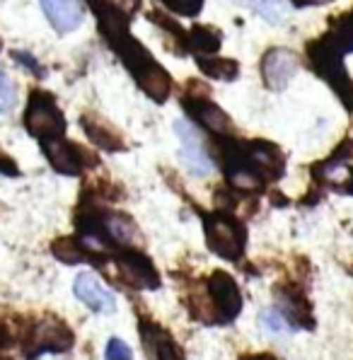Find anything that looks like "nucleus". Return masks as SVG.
<instances>
[{"label":"nucleus","instance_id":"5","mask_svg":"<svg viewBox=\"0 0 353 360\" xmlns=\"http://www.w3.org/2000/svg\"><path fill=\"white\" fill-rule=\"evenodd\" d=\"M206 292H208V300H211L213 312H216V319L220 324L233 322L237 314H240L242 297H240V290H237V283L233 281V276L223 274V271L211 274V278L206 281Z\"/></svg>","mask_w":353,"mask_h":360},{"label":"nucleus","instance_id":"23","mask_svg":"<svg viewBox=\"0 0 353 360\" xmlns=\"http://www.w3.org/2000/svg\"><path fill=\"white\" fill-rule=\"evenodd\" d=\"M13 58L18 60L20 65H25L27 70H30V73H34V75H44V70H41V65L37 63L34 60V56H30V53H25V51H13Z\"/></svg>","mask_w":353,"mask_h":360},{"label":"nucleus","instance_id":"6","mask_svg":"<svg viewBox=\"0 0 353 360\" xmlns=\"http://www.w3.org/2000/svg\"><path fill=\"white\" fill-rule=\"evenodd\" d=\"M73 331L58 319H44L30 331V341L25 343L32 353H65L73 348Z\"/></svg>","mask_w":353,"mask_h":360},{"label":"nucleus","instance_id":"1","mask_svg":"<svg viewBox=\"0 0 353 360\" xmlns=\"http://www.w3.org/2000/svg\"><path fill=\"white\" fill-rule=\"evenodd\" d=\"M25 126L39 141H49V138H60L65 133V119L56 107L51 95L41 90H34L30 95V104L25 112Z\"/></svg>","mask_w":353,"mask_h":360},{"label":"nucleus","instance_id":"3","mask_svg":"<svg viewBox=\"0 0 353 360\" xmlns=\"http://www.w3.org/2000/svg\"><path fill=\"white\" fill-rule=\"evenodd\" d=\"M206 242L211 252L218 257L228 259V262H237L245 249V230L237 220L228 218V215H208L206 218Z\"/></svg>","mask_w":353,"mask_h":360},{"label":"nucleus","instance_id":"27","mask_svg":"<svg viewBox=\"0 0 353 360\" xmlns=\"http://www.w3.org/2000/svg\"><path fill=\"white\" fill-rule=\"evenodd\" d=\"M0 49H3V39H0Z\"/></svg>","mask_w":353,"mask_h":360},{"label":"nucleus","instance_id":"10","mask_svg":"<svg viewBox=\"0 0 353 360\" xmlns=\"http://www.w3.org/2000/svg\"><path fill=\"white\" fill-rule=\"evenodd\" d=\"M184 109L189 116H194L201 126H206L213 133H233V121L228 119V114L220 107H216L213 102L201 97H184Z\"/></svg>","mask_w":353,"mask_h":360},{"label":"nucleus","instance_id":"16","mask_svg":"<svg viewBox=\"0 0 353 360\" xmlns=\"http://www.w3.org/2000/svg\"><path fill=\"white\" fill-rule=\"evenodd\" d=\"M196 65L201 68V73H206L208 77H216V80L233 82L240 75V65L233 58H203L198 56Z\"/></svg>","mask_w":353,"mask_h":360},{"label":"nucleus","instance_id":"26","mask_svg":"<svg viewBox=\"0 0 353 360\" xmlns=\"http://www.w3.org/2000/svg\"><path fill=\"white\" fill-rule=\"evenodd\" d=\"M92 3V8H95V5H102V3H109V0H90Z\"/></svg>","mask_w":353,"mask_h":360},{"label":"nucleus","instance_id":"14","mask_svg":"<svg viewBox=\"0 0 353 360\" xmlns=\"http://www.w3.org/2000/svg\"><path fill=\"white\" fill-rule=\"evenodd\" d=\"M233 3L242 5V8H250L252 13L274 27L285 25V20L290 18L288 0H233Z\"/></svg>","mask_w":353,"mask_h":360},{"label":"nucleus","instance_id":"21","mask_svg":"<svg viewBox=\"0 0 353 360\" xmlns=\"http://www.w3.org/2000/svg\"><path fill=\"white\" fill-rule=\"evenodd\" d=\"M162 3L181 15H196L203 8V0H162Z\"/></svg>","mask_w":353,"mask_h":360},{"label":"nucleus","instance_id":"22","mask_svg":"<svg viewBox=\"0 0 353 360\" xmlns=\"http://www.w3.org/2000/svg\"><path fill=\"white\" fill-rule=\"evenodd\" d=\"M107 358L109 360H124V358L129 360V358H134V353H131V348L121 339H112L107 346Z\"/></svg>","mask_w":353,"mask_h":360},{"label":"nucleus","instance_id":"13","mask_svg":"<svg viewBox=\"0 0 353 360\" xmlns=\"http://www.w3.org/2000/svg\"><path fill=\"white\" fill-rule=\"evenodd\" d=\"M141 341L143 348L148 351V356L153 358H181V351L176 348V343L162 326L153 324L150 319L141 322Z\"/></svg>","mask_w":353,"mask_h":360},{"label":"nucleus","instance_id":"17","mask_svg":"<svg viewBox=\"0 0 353 360\" xmlns=\"http://www.w3.org/2000/svg\"><path fill=\"white\" fill-rule=\"evenodd\" d=\"M220 39H223V34H220L218 30H213V27H194V30L186 34V46L196 49V51H201V53H213V51H218Z\"/></svg>","mask_w":353,"mask_h":360},{"label":"nucleus","instance_id":"19","mask_svg":"<svg viewBox=\"0 0 353 360\" xmlns=\"http://www.w3.org/2000/svg\"><path fill=\"white\" fill-rule=\"evenodd\" d=\"M259 322L267 326L271 334H278V336H290L295 331V326L283 317V312H281L278 307H276V309H264L262 317H259Z\"/></svg>","mask_w":353,"mask_h":360},{"label":"nucleus","instance_id":"12","mask_svg":"<svg viewBox=\"0 0 353 360\" xmlns=\"http://www.w3.org/2000/svg\"><path fill=\"white\" fill-rule=\"evenodd\" d=\"M80 126H82V131L87 133V138H90L95 146L104 148L107 153H119V150H124V148H126L124 136H121V133L114 129L112 124H107V121L99 119V116H95V114L82 116Z\"/></svg>","mask_w":353,"mask_h":360},{"label":"nucleus","instance_id":"25","mask_svg":"<svg viewBox=\"0 0 353 360\" xmlns=\"http://www.w3.org/2000/svg\"><path fill=\"white\" fill-rule=\"evenodd\" d=\"M300 5H324V3H329V0H297Z\"/></svg>","mask_w":353,"mask_h":360},{"label":"nucleus","instance_id":"8","mask_svg":"<svg viewBox=\"0 0 353 360\" xmlns=\"http://www.w3.org/2000/svg\"><path fill=\"white\" fill-rule=\"evenodd\" d=\"M73 292L85 307L92 309V312H97V314L117 312V300H114V295L99 283L92 274H78V278H75V283H73Z\"/></svg>","mask_w":353,"mask_h":360},{"label":"nucleus","instance_id":"11","mask_svg":"<svg viewBox=\"0 0 353 360\" xmlns=\"http://www.w3.org/2000/svg\"><path fill=\"white\" fill-rule=\"evenodd\" d=\"M119 274L121 281L134 288H158V274L153 269V264L148 262L143 254H124V259H119Z\"/></svg>","mask_w":353,"mask_h":360},{"label":"nucleus","instance_id":"20","mask_svg":"<svg viewBox=\"0 0 353 360\" xmlns=\"http://www.w3.org/2000/svg\"><path fill=\"white\" fill-rule=\"evenodd\" d=\"M15 99H18V87L10 80V75L0 68V114L10 112L15 107Z\"/></svg>","mask_w":353,"mask_h":360},{"label":"nucleus","instance_id":"18","mask_svg":"<svg viewBox=\"0 0 353 360\" xmlns=\"http://www.w3.org/2000/svg\"><path fill=\"white\" fill-rule=\"evenodd\" d=\"M51 252L53 257L60 259L63 264H80V262H87V254H85V247H82L80 240L75 237H60L51 245Z\"/></svg>","mask_w":353,"mask_h":360},{"label":"nucleus","instance_id":"4","mask_svg":"<svg viewBox=\"0 0 353 360\" xmlns=\"http://www.w3.org/2000/svg\"><path fill=\"white\" fill-rule=\"evenodd\" d=\"M41 148H44V153H46L51 167L60 172V174L78 176L82 169L97 167L99 165V160L90 150H85L82 146H75V143L63 141V136L41 141Z\"/></svg>","mask_w":353,"mask_h":360},{"label":"nucleus","instance_id":"7","mask_svg":"<svg viewBox=\"0 0 353 360\" xmlns=\"http://www.w3.org/2000/svg\"><path fill=\"white\" fill-rule=\"evenodd\" d=\"M297 73V56L288 49H271L262 60V75L269 90H285Z\"/></svg>","mask_w":353,"mask_h":360},{"label":"nucleus","instance_id":"15","mask_svg":"<svg viewBox=\"0 0 353 360\" xmlns=\"http://www.w3.org/2000/svg\"><path fill=\"white\" fill-rule=\"evenodd\" d=\"M138 85L146 90V95L150 97L153 102H160V104H162L165 99L169 97V92H172V80H169L167 70L160 68L158 63L153 65L143 77H138Z\"/></svg>","mask_w":353,"mask_h":360},{"label":"nucleus","instance_id":"24","mask_svg":"<svg viewBox=\"0 0 353 360\" xmlns=\"http://www.w3.org/2000/svg\"><path fill=\"white\" fill-rule=\"evenodd\" d=\"M0 174H5V176H20V167L13 162V158H10V155H5L3 150H0Z\"/></svg>","mask_w":353,"mask_h":360},{"label":"nucleus","instance_id":"9","mask_svg":"<svg viewBox=\"0 0 353 360\" xmlns=\"http://www.w3.org/2000/svg\"><path fill=\"white\" fill-rule=\"evenodd\" d=\"M39 3L46 20L51 22V27L58 34L75 32L82 25L85 10H82L80 0H39Z\"/></svg>","mask_w":353,"mask_h":360},{"label":"nucleus","instance_id":"2","mask_svg":"<svg viewBox=\"0 0 353 360\" xmlns=\"http://www.w3.org/2000/svg\"><path fill=\"white\" fill-rule=\"evenodd\" d=\"M174 133L179 138V160L191 176H208L213 172V160L203 146L201 131L189 119H176Z\"/></svg>","mask_w":353,"mask_h":360}]
</instances>
